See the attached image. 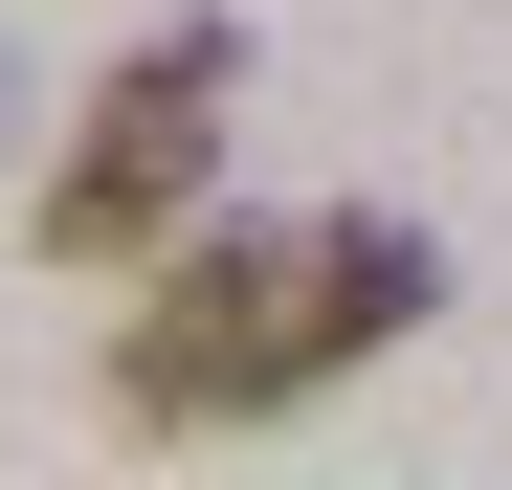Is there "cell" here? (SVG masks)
Segmentation results:
<instances>
[{
    "mask_svg": "<svg viewBox=\"0 0 512 490\" xmlns=\"http://www.w3.org/2000/svg\"><path fill=\"white\" fill-rule=\"evenodd\" d=\"M423 312H446V245L401 201H312V223H201L179 268L112 312V424H290L334 401L357 357H401Z\"/></svg>",
    "mask_w": 512,
    "mask_h": 490,
    "instance_id": "1",
    "label": "cell"
},
{
    "mask_svg": "<svg viewBox=\"0 0 512 490\" xmlns=\"http://www.w3.org/2000/svg\"><path fill=\"white\" fill-rule=\"evenodd\" d=\"M223 112H245V23H223V0H179L156 45H112L90 112H67L45 179H23L45 268H179V223H201V179H223Z\"/></svg>",
    "mask_w": 512,
    "mask_h": 490,
    "instance_id": "2",
    "label": "cell"
},
{
    "mask_svg": "<svg viewBox=\"0 0 512 490\" xmlns=\"http://www.w3.org/2000/svg\"><path fill=\"white\" fill-rule=\"evenodd\" d=\"M0 134H23V67H0Z\"/></svg>",
    "mask_w": 512,
    "mask_h": 490,
    "instance_id": "3",
    "label": "cell"
}]
</instances>
